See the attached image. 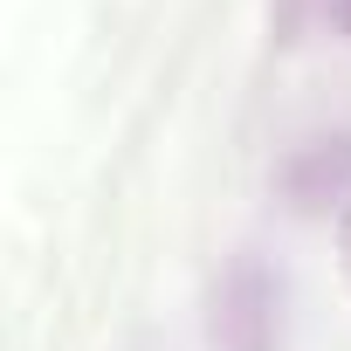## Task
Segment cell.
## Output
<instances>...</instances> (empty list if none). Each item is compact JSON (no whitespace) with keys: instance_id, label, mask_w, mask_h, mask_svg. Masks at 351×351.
Here are the masks:
<instances>
[{"instance_id":"6da1fadb","label":"cell","mask_w":351,"mask_h":351,"mask_svg":"<svg viewBox=\"0 0 351 351\" xmlns=\"http://www.w3.org/2000/svg\"><path fill=\"white\" fill-rule=\"evenodd\" d=\"M276 330H282V282L255 255H241L214 303V344L221 351H276Z\"/></svg>"},{"instance_id":"7a4b0ae2","label":"cell","mask_w":351,"mask_h":351,"mask_svg":"<svg viewBox=\"0 0 351 351\" xmlns=\"http://www.w3.org/2000/svg\"><path fill=\"white\" fill-rule=\"evenodd\" d=\"M282 200L296 214H330V207L351 200V131L310 138L282 158Z\"/></svg>"},{"instance_id":"3957f363","label":"cell","mask_w":351,"mask_h":351,"mask_svg":"<svg viewBox=\"0 0 351 351\" xmlns=\"http://www.w3.org/2000/svg\"><path fill=\"white\" fill-rule=\"evenodd\" d=\"M337 276H344V289H351V200L337 207Z\"/></svg>"},{"instance_id":"277c9868","label":"cell","mask_w":351,"mask_h":351,"mask_svg":"<svg viewBox=\"0 0 351 351\" xmlns=\"http://www.w3.org/2000/svg\"><path fill=\"white\" fill-rule=\"evenodd\" d=\"M344 28H351V0H344Z\"/></svg>"}]
</instances>
